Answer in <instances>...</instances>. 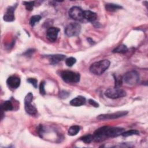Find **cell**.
Instances as JSON below:
<instances>
[{"instance_id": "cell-25", "label": "cell", "mask_w": 148, "mask_h": 148, "mask_svg": "<svg viewBox=\"0 0 148 148\" xmlns=\"http://www.w3.org/2000/svg\"><path fill=\"white\" fill-rule=\"evenodd\" d=\"M76 58L74 57H72L68 58L65 61L66 65L68 66H72L73 65H74L76 63Z\"/></svg>"}, {"instance_id": "cell-10", "label": "cell", "mask_w": 148, "mask_h": 148, "mask_svg": "<svg viewBox=\"0 0 148 148\" xmlns=\"http://www.w3.org/2000/svg\"><path fill=\"white\" fill-rule=\"evenodd\" d=\"M124 131V129L120 127H110L107 126L106 130V135L107 138L118 136L122 134Z\"/></svg>"}, {"instance_id": "cell-27", "label": "cell", "mask_w": 148, "mask_h": 148, "mask_svg": "<svg viewBox=\"0 0 148 148\" xmlns=\"http://www.w3.org/2000/svg\"><path fill=\"white\" fill-rule=\"evenodd\" d=\"M45 82H41L39 85V91L40 94L45 95Z\"/></svg>"}, {"instance_id": "cell-13", "label": "cell", "mask_w": 148, "mask_h": 148, "mask_svg": "<svg viewBox=\"0 0 148 148\" xmlns=\"http://www.w3.org/2000/svg\"><path fill=\"white\" fill-rule=\"evenodd\" d=\"M6 83L11 88H17L20 84V79L16 76H11L7 79Z\"/></svg>"}, {"instance_id": "cell-7", "label": "cell", "mask_w": 148, "mask_h": 148, "mask_svg": "<svg viewBox=\"0 0 148 148\" xmlns=\"http://www.w3.org/2000/svg\"><path fill=\"white\" fill-rule=\"evenodd\" d=\"M69 16L76 21H82L84 19L83 11L78 6H73L69 11Z\"/></svg>"}, {"instance_id": "cell-21", "label": "cell", "mask_w": 148, "mask_h": 148, "mask_svg": "<svg viewBox=\"0 0 148 148\" xmlns=\"http://www.w3.org/2000/svg\"><path fill=\"white\" fill-rule=\"evenodd\" d=\"M80 140H82L85 143H90L92 140H94L93 135H91V134L84 135V136H83L80 138Z\"/></svg>"}, {"instance_id": "cell-16", "label": "cell", "mask_w": 148, "mask_h": 148, "mask_svg": "<svg viewBox=\"0 0 148 148\" xmlns=\"http://www.w3.org/2000/svg\"><path fill=\"white\" fill-rule=\"evenodd\" d=\"M66 56L63 54H55L49 56V61L51 64H56L65 59Z\"/></svg>"}, {"instance_id": "cell-1", "label": "cell", "mask_w": 148, "mask_h": 148, "mask_svg": "<svg viewBox=\"0 0 148 148\" xmlns=\"http://www.w3.org/2000/svg\"><path fill=\"white\" fill-rule=\"evenodd\" d=\"M110 65V61L108 60H103L95 62L91 64L90 67V71L96 75L102 74Z\"/></svg>"}, {"instance_id": "cell-23", "label": "cell", "mask_w": 148, "mask_h": 148, "mask_svg": "<svg viewBox=\"0 0 148 148\" xmlns=\"http://www.w3.org/2000/svg\"><path fill=\"white\" fill-rule=\"evenodd\" d=\"M41 19V16H39V15H35V16H33L31 17L30 18V21H29V23L31 24V26H34L35 24L39 22Z\"/></svg>"}, {"instance_id": "cell-2", "label": "cell", "mask_w": 148, "mask_h": 148, "mask_svg": "<svg viewBox=\"0 0 148 148\" xmlns=\"http://www.w3.org/2000/svg\"><path fill=\"white\" fill-rule=\"evenodd\" d=\"M60 76L65 82L68 83H77L79 82L80 78L79 73L70 71H62L60 73Z\"/></svg>"}, {"instance_id": "cell-8", "label": "cell", "mask_w": 148, "mask_h": 148, "mask_svg": "<svg viewBox=\"0 0 148 148\" xmlns=\"http://www.w3.org/2000/svg\"><path fill=\"white\" fill-rule=\"evenodd\" d=\"M128 112L127 111H120L117 112L113 113H109V114H103L99 115L97 118L99 120H112L117 119L123 116H125Z\"/></svg>"}, {"instance_id": "cell-26", "label": "cell", "mask_w": 148, "mask_h": 148, "mask_svg": "<svg viewBox=\"0 0 148 148\" xmlns=\"http://www.w3.org/2000/svg\"><path fill=\"white\" fill-rule=\"evenodd\" d=\"M27 82L28 83H29L30 84H31L35 88L37 87L38 81L36 79H35V78H28L27 79Z\"/></svg>"}, {"instance_id": "cell-28", "label": "cell", "mask_w": 148, "mask_h": 148, "mask_svg": "<svg viewBox=\"0 0 148 148\" xmlns=\"http://www.w3.org/2000/svg\"><path fill=\"white\" fill-rule=\"evenodd\" d=\"M88 103H89L91 105H92V106H94V107H95V108L99 107V104H98L95 101H94V100H93V99H88Z\"/></svg>"}, {"instance_id": "cell-11", "label": "cell", "mask_w": 148, "mask_h": 148, "mask_svg": "<svg viewBox=\"0 0 148 148\" xmlns=\"http://www.w3.org/2000/svg\"><path fill=\"white\" fill-rule=\"evenodd\" d=\"M60 29L57 27H50L46 32V36L50 42H54L57 38Z\"/></svg>"}, {"instance_id": "cell-6", "label": "cell", "mask_w": 148, "mask_h": 148, "mask_svg": "<svg viewBox=\"0 0 148 148\" xmlns=\"http://www.w3.org/2000/svg\"><path fill=\"white\" fill-rule=\"evenodd\" d=\"M81 31V26L79 23H71L65 28V34L69 37L78 35Z\"/></svg>"}, {"instance_id": "cell-22", "label": "cell", "mask_w": 148, "mask_h": 148, "mask_svg": "<svg viewBox=\"0 0 148 148\" xmlns=\"http://www.w3.org/2000/svg\"><path fill=\"white\" fill-rule=\"evenodd\" d=\"M139 132L138 130H129L127 131H124L121 135L123 136H131V135H139Z\"/></svg>"}, {"instance_id": "cell-4", "label": "cell", "mask_w": 148, "mask_h": 148, "mask_svg": "<svg viewBox=\"0 0 148 148\" xmlns=\"http://www.w3.org/2000/svg\"><path fill=\"white\" fill-rule=\"evenodd\" d=\"M33 95L31 92H28L24 98V108L26 112L30 115H35L37 113L36 108L32 104Z\"/></svg>"}, {"instance_id": "cell-14", "label": "cell", "mask_w": 148, "mask_h": 148, "mask_svg": "<svg viewBox=\"0 0 148 148\" xmlns=\"http://www.w3.org/2000/svg\"><path fill=\"white\" fill-rule=\"evenodd\" d=\"M83 17L84 19L89 22H93L97 19V15L95 13L90 10H84L83 11Z\"/></svg>"}, {"instance_id": "cell-15", "label": "cell", "mask_w": 148, "mask_h": 148, "mask_svg": "<svg viewBox=\"0 0 148 148\" xmlns=\"http://www.w3.org/2000/svg\"><path fill=\"white\" fill-rule=\"evenodd\" d=\"M86 103V98L83 96H78L70 101V104L74 106H80Z\"/></svg>"}, {"instance_id": "cell-24", "label": "cell", "mask_w": 148, "mask_h": 148, "mask_svg": "<svg viewBox=\"0 0 148 148\" xmlns=\"http://www.w3.org/2000/svg\"><path fill=\"white\" fill-rule=\"evenodd\" d=\"M23 3L24 4L25 8L27 10L31 11L33 10V7L34 6L35 2L34 1H29V2H23Z\"/></svg>"}, {"instance_id": "cell-18", "label": "cell", "mask_w": 148, "mask_h": 148, "mask_svg": "<svg viewBox=\"0 0 148 148\" xmlns=\"http://www.w3.org/2000/svg\"><path fill=\"white\" fill-rule=\"evenodd\" d=\"M122 8H123L121 6L117 4H114V3H107L105 5L106 10L109 12H114Z\"/></svg>"}, {"instance_id": "cell-12", "label": "cell", "mask_w": 148, "mask_h": 148, "mask_svg": "<svg viewBox=\"0 0 148 148\" xmlns=\"http://www.w3.org/2000/svg\"><path fill=\"white\" fill-rule=\"evenodd\" d=\"M16 5L12 6H9L7 8L6 12L3 16V20L7 22H11L14 20V12L16 8Z\"/></svg>"}, {"instance_id": "cell-3", "label": "cell", "mask_w": 148, "mask_h": 148, "mask_svg": "<svg viewBox=\"0 0 148 148\" xmlns=\"http://www.w3.org/2000/svg\"><path fill=\"white\" fill-rule=\"evenodd\" d=\"M139 80V75L135 71H129L124 74L122 77V81L125 84L133 86L136 84Z\"/></svg>"}, {"instance_id": "cell-5", "label": "cell", "mask_w": 148, "mask_h": 148, "mask_svg": "<svg viewBox=\"0 0 148 148\" xmlns=\"http://www.w3.org/2000/svg\"><path fill=\"white\" fill-rule=\"evenodd\" d=\"M105 95L109 98L116 99L125 96L126 92L124 90L120 89L119 87H114L107 89L105 92Z\"/></svg>"}, {"instance_id": "cell-19", "label": "cell", "mask_w": 148, "mask_h": 148, "mask_svg": "<svg viewBox=\"0 0 148 148\" xmlns=\"http://www.w3.org/2000/svg\"><path fill=\"white\" fill-rule=\"evenodd\" d=\"M80 127L78 125H72L68 130V134L71 136L76 135L80 131Z\"/></svg>"}, {"instance_id": "cell-17", "label": "cell", "mask_w": 148, "mask_h": 148, "mask_svg": "<svg viewBox=\"0 0 148 148\" xmlns=\"http://www.w3.org/2000/svg\"><path fill=\"white\" fill-rule=\"evenodd\" d=\"M13 109V105L10 101H5L1 104V110L4 111L12 110Z\"/></svg>"}, {"instance_id": "cell-20", "label": "cell", "mask_w": 148, "mask_h": 148, "mask_svg": "<svg viewBox=\"0 0 148 148\" xmlns=\"http://www.w3.org/2000/svg\"><path fill=\"white\" fill-rule=\"evenodd\" d=\"M128 51V49L127 46L124 45H120L116 47L113 50V53H125Z\"/></svg>"}, {"instance_id": "cell-9", "label": "cell", "mask_w": 148, "mask_h": 148, "mask_svg": "<svg viewBox=\"0 0 148 148\" xmlns=\"http://www.w3.org/2000/svg\"><path fill=\"white\" fill-rule=\"evenodd\" d=\"M106 128L107 126H104L97 129L92 135L94 140L97 142H100L108 139L106 135Z\"/></svg>"}, {"instance_id": "cell-29", "label": "cell", "mask_w": 148, "mask_h": 148, "mask_svg": "<svg viewBox=\"0 0 148 148\" xmlns=\"http://www.w3.org/2000/svg\"><path fill=\"white\" fill-rule=\"evenodd\" d=\"M87 40H88V42L90 43H91V44H93V43H94V41H93L91 38H87Z\"/></svg>"}]
</instances>
